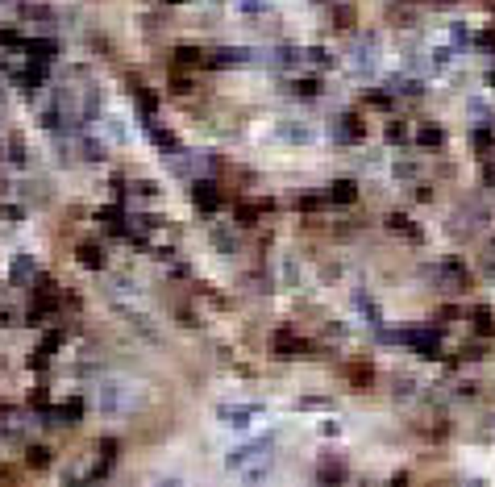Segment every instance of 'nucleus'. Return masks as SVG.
<instances>
[{
	"mask_svg": "<svg viewBox=\"0 0 495 487\" xmlns=\"http://www.w3.org/2000/svg\"><path fill=\"white\" fill-rule=\"evenodd\" d=\"M266 416V404L258 400H225V404H216V421H221L225 429H238V433H250L254 425H262Z\"/></svg>",
	"mask_w": 495,
	"mask_h": 487,
	"instance_id": "3",
	"label": "nucleus"
},
{
	"mask_svg": "<svg viewBox=\"0 0 495 487\" xmlns=\"http://www.w3.org/2000/svg\"><path fill=\"white\" fill-rule=\"evenodd\" d=\"M46 462H50V454H46L42 446H34V450H29V466H46Z\"/></svg>",
	"mask_w": 495,
	"mask_h": 487,
	"instance_id": "18",
	"label": "nucleus"
},
{
	"mask_svg": "<svg viewBox=\"0 0 495 487\" xmlns=\"http://www.w3.org/2000/svg\"><path fill=\"white\" fill-rule=\"evenodd\" d=\"M329 200H333V204H354V200H358V188H354L350 179H338L333 188H329Z\"/></svg>",
	"mask_w": 495,
	"mask_h": 487,
	"instance_id": "10",
	"label": "nucleus"
},
{
	"mask_svg": "<svg viewBox=\"0 0 495 487\" xmlns=\"http://www.w3.org/2000/svg\"><path fill=\"white\" fill-rule=\"evenodd\" d=\"M270 466H275L270 442H246V446H238V450L229 454V471H233L242 483H250V487H258V483L270 475Z\"/></svg>",
	"mask_w": 495,
	"mask_h": 487,
	"instance_id": "1",
	"label": "nucleus"
},
{
	"mask_svg": "<svg viewBox=\"0 0 495 487\" xmlns=\"http://www.w3.org/2000/svg\"><path fill=\"white\" fill-rule=\"evenodd\" d=\"M9 275H13V284H38V279H42V275H38V258L17 254L13 266H9Z\"/></svg>",
	"mask_w": 495,
	"mask_h": 487,
	"instance_id": "6",
	"label": "nucleus"
},
{
	"mask_svg": "<svg viewBox=\"0 0 495 487\" xmlns=\"http://www.w3.org/2000/svg\"><path fill=\"white\" fill-rule=\"evenodd\" d=\"M333 138H338V142H346V146H354V142H362V117H358V113H346V117L338 121V129H333Z\"/></svg>",
	"mask_w": 495,
	"mask_h": 487,
	"instance_id": "7",
	"label": "nucleus"
},
{
	"mask_svg": "<svg viewBox=\"0 0 495 487\" xmlns=\"http://www.w3.org/2000/svg\"><path fill=\"white\" fill-rule=\"evenodd\" d=\"M79 412H84V404H79V400H71V404H63V408H54V412H50V421H54V425H67V421H79Z\"/></svg>",
	"mask_w": 495,
	"mask_h": 487,
	"instance_id": "14",
	"label": "nucleus"
},
{
	"mask_svg": "<svg viewBox=\"0 0 495 487\" xmlns=\"http://www.w3.org/2000/svg\"><path fill=\"white\" fill-rule=\"evenodd\" d=\"M320 204H325L320 196H300V208H320Z\"/></svg>",
	"mask_w": 495,
	"mask_h": 487,
	"instance_id": "20",
	"label": "nucleus"
},
{
	"mask_svg": "<svg viewBox=\"0 0 495 487\" xmlns=\"http://www.w3.org/2000/svg\"><path fill=\"white\" fill-rule=\"evenodd\" d=\"M192 200H196V208H200V212H216V208H221V196H216V188H212V184H196Z\"/></svg>",
	"mask_w": 495,
	"mask_h": 487,
	"instance_id": "8",
	"label": "nucleus"
},
{
	"mask_svg": "<svg viewBox=\"0 0 495 487\" xmlns=\"http://www.w3.org/2000/svg\"><path fill=\"white\" fill-rule=\"evenodd\" d=\"M79 262H84V266H92V271H100V266H104L100 246H96V242H84V246H79Z\"/></svg>",
	"mask_w": 495,
	"mask_h": 487,
	"instance_id": "12",
	"label": "nucleus"
},
{
	"mask_svg": "<svg viewBox=\"0 0 495 487\" xmlns=\"http://www.w3.org/2000/svg\"><path fill=\"white\" fill-rule=\"evenodd\" d=\"M233 9H238L246 21H258V17L270 13V9H266V0H233Z\"/></svg>",
	"mask_w": 495,
	"mask_h": 487,
	"instance_id": "11",
	"label": "nucleus"
},
{
	"mask_svg": "<svg viewBox=\"0 0 495 487\" xmlns=\"http://www.w3.org/2000/svg\"><path fill=\"white\" fill-rule=\"evenodd\" d=\"M470 321H474V334H483V338H491V334H495V316H491L487 308H474V312H470Z\"/></svg>",
	"mask_w": 495,
	"mask_h": 487,
	"instance_id": "13",
	"label": "nucleus"
},
{
	"mask_svg": "<svg viewBox=\"0 0 495 487\" xmlns=\"http://www.w3.org/2000/svg\"><path fill=\"white\" fill-rule=\"evenodd\" d=\"M320 479H325V483H333V479L342 483V479H346V466H342V462H338V466H333V462H329V466L320 471Z\"/></svg>",
	"mask_w": 495,
	"mask_h": 487,
	"instance_id": "17",
	"label": "nucleus"
},
{
	"mask_svg": "<svg viewBox=\"0 0 495 487\" xmlns=\"http://www.w3.org/2000/svg\"><path fill=\"white\" fill-rule=\"evenodd\" d=\"M134 400H138V392H134L129 379H104V384L96 388V412H100L104 421H121V416H129Z\"/></svg>",
	"mask_w": 495,
	"mask_h": 487,
	"instance_id": "2",
	"label": "nucleus"
},
{
	"mask_svg": "<svg viewBox=\"0 0 495 487\" xmlns=\"http://www.w3.org/2000/svg\"><path fill=\"white\" fill-rule=\"evenodd\" d=\"M416 138H420V146H429V150H433V146H442V142H446V134H442V129H437V125H424V129H420V134H416Z\"/></svg>",
	"mask_w": 495,
	"mask_h": 487,
	"instance_id": "15",
	"label": "nucleus"
},
{
	"mask_svg": "<svg viewBox=\"0 0 495 487\" xmlns=\"http://www.w3.org/2000/svg\"><path fill=\"white\" fill-rule=\"evenodd\" d=\"M404 342H408L416 354H424V358H433L437 350H442V338H437V329H424V325L408 329V334H404Z\"/></svg>",
	"mask_w": 495,
	"mask_h": 487,
	"instance_id": "4",
	"label": "nucleus"
},
{
	"mask_svg": "<svg viewBox=\"0 0 495 487\" xmlns=\"http://www.w3.org/2000/svg\"><path fill=\"white\" fill-rule=\"evenodd\" d=\"M270 350H275V354H283V358H292V354H304V350H308V342H304L300 334H292V329H275Z\"/></svg>",
	"mask_w": 495,
	"mask_h": 487,
	"instance_id": "5",
	"label": "nucleus"
},
{
	"mask_svg": "<svg viewBox=\"0 0 495 487\" xmlns=\"http://www.w3.org/2000/svg\"><path fill=\"white\" fill-rule=\"evenodd\" d=\"M392 229H396V234H408L412 242H420V234L412 229V221H408V216H392Z\"/></svg>",
	"mask_w": 495,
	"mask_h": 487,
	"instance_id": "16",
	"label": "nucleus"
},
{
	"mask_svg": "<svg viewBox=\"0 0 495 487\" xmlns=\"http://www.w3.org/2000/svg\"><path fill=\"white\" fill-rule=\"evenodd\" d=\"M29 408H50V396H46V392H34V396H29Z\"/></svg>",
	"mask_w": 495,
	"mask_h": 487,
	"instance_id": "19",
	"label": "nucleus"
},
{
	"mask_svg": "<svg viewBox=\"0 0 495 487\" xmlns=\"http://www.w3.org/2000/svg\"><path fill=\"white\" fill-rule=\"evenodd\" d=\"M59 342H63V334H46V338H42V346L34 350V366H46V362H50V354L59 350Z\"/></svg>",
	"mask_w": 495,
	"mask_h": 487,
	"instance_id": "9",
	"label": "nucleus"
},
{
	"mask_svg": "<svg viewBox=\"0 0 495 487\" xmlns=\"http://www.w3.org/2000/svg\"><path fill=\"white\" fill-rule=\"evenodd\" d=\"M154 487H179V479H158Z\"/></svg>",
	"mask_w": 495,
	"mask_h": 487,
	"instance_id": "21",
	"label": "nucleus"
}]
</instances>
